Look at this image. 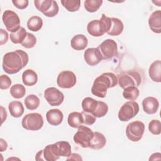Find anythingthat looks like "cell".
I'll return each mask as SVG.
<instances>
[{"label":"cell","mask_w":161,"mask_h":161,"mask_svg":"<svg viewBox=\"0 0 161 161\" xmlns=\"http://www.w3.org/2000/svg\"><path fill=\"white\" fill-rule=\"evenodd\" d=\"M26 93V89L24 86L20 84H16L10 88V94L15 99L22 98Z\"/></svg>","instance_id":"31"},{"label":"cell","mask_w":161,"mask_h":161,"mask_svg":"<svg viewBox=\"0 0 161 161\" xmlns=\"http://www.w3.org/2000/svg\"><path fill=\"white\" fill-rule=\"evenodd\" d=\"M108 111V104L103 102L98 101L97 106L96 107V110L92 113V114L96 118H101L104 116Z\"/></svg>","instance_id":"35"},{"label":"cell","mask_w":161,"mask_h":161,"mask_svg":"<svg viewBox=\"0 0 161 161\" xmlns=\"http://www.w3.org/2000/svg\"><path fill=\"white\" fill-rule=\"evenodd\" d=\"M24 103L28 109L35 110L37 109L40 105V99L35 94H30L25 99Z\"/></svg>","instance_id":"28"},{"label":"cell","mask_w":161,"mask_h":161,"mask_svg":"<svg viewBox=\"0 0 161 161\" xmlns=\"http://www.w3.org/2000/svg\"><path fill=\"white\" fill-rule=\"evenodd\" d=\"M94 132L86 126L81 125L74 136V142L75 144L83 148H89V143L93 137Z\"/></svg>","instance_id":"6"},{"label":"cell","mask_w":161,"mask_h":161,"mask_svg":"<svg viewBox=\"0 0 161 161\" xmlns=\"http://www.w3.org/2000/svg\"><path fill=\"white\" fill-rule=\"evenodd\" d=\"M87 44V38L82 34L75 35L70 40V45L72 48L75 50H82L85 49Z\"/></svg>","instance_id":"19"},{"label":"cell","mask_w":161,"mask_h":161,"mask_svg":"<svg viewBox=\"0 0 161 161\" xmlns=\"http://www.w3.org/2000/svg\"><path fill=\"white\" fill-rule=\"evenodd\" d=\"M145 131V125L141 121H135L129 123L126 128L127 138L132 142H138L142 138Z\"/></svg>","instance_id":"8"},{"label":"cell","mask_w":161,"mask_h":161,"mask_svg":"<svg viewBox=\"0 0 161 161\" xmlns=\"http://www.w3.org/2000/svg\"><path fill=\"white\" fill-rule=\"evenodd\" d=\"M142 106L145 113L148 114H153L157 111L159 103L155 97L150 96L143 100Z\"/></svg>","instance_id":"16"},{"label":"cell","mask_w":161,"mask_h":161,"mask_svg":"<svg viewBox=\"0 0 161 161\" xmlns=\"http://www.w3.org/2000/svg\"><path fill=\"white\" fill-rule=\"evenodd\" d=\"M103 60L111 59L118 55V47L116 42L111 39H106L98 47Z\"/></svg>","instance_id":"10"},{"label":"cell","mask_w":161,"mask_h":161,"mask_svg":"<svg viewBox=\"0 0 161 161\" xmlns=\"http://www.w3.org/2000/svg\"><path fill=\"white\" fill-rule=\"evenodd\" d=\"M10 114L14 118H19L23 115L24 113V107L20 101H11L8 106Z\"/></svg>","instance_id":"23"},{"label":"cell","mask_w":161,"mask_h":161,"mask_svg":"<svg viewBox=\"0 0 161 161\" xmlns=\"http://www.w3.org/2000/svg\"><path fill=\"white\" fill-rule=\"evenodd\" d=\"M43 26V20L42 19L38 16H33L27 22L28 28L32 31H39Z\"/></svg>","instance_id":"27"},{"label":"cell","mask_w":161,"mask_h":161,"mask_svg":"<svg viewBox=\"0 0 161 161\" xmlns=\"http://www.w3.org/2000/svg\"><path fill=\"white\" fill-rule=\"evenodd\" d=\"M27 32L23 27H20V28L14 33H11L9 37L11 41L15 44L21 43V42L25 40Z\"/></svg>","instance_id":"30"},{"label":"cell","mask_w":161,"mask_h":161,"mask_svg":"<svg viewBox=\"0 0 161 161\" xmlns=\"http://www.w3.org/2000/svg\"><path fill=\"white\" fill-rule=\"evenodd\" d=\"M1 89H7L11 84V79L6 75H1L0 77Z\"/></svg>","instance_id":"39"},{"label":"cell","mask_w":161,"mask_h":161,"mask_svg":"<svg viewBox=\"0 0 161 161\" xmlns=\"http://www.w3.org/2000/svg\"><path fill=\"white\" fill-rule=\"evenodd\" d=\"M138 112V104L133 101H128L119 109L118 112V118L121 121H128L135 117Z\"/></svg>","instance_id":"7"},{"label":"cell","mask_w":161,"mask_h":161,"mask_svg":"<svg viewBox=\"0 0 161 161\" xmlns=\"http://www.w3.org/2000/svg\"><path fill=\"white\" fill-rule=\"evenodd\" d=\"M60 158L57 153L55 143L47 145L43 150H40L36 155V160L55 161Z\"/></svg>","instance_id":"13"},{"label":"cell","mask_w":161,"mask_h":161,"mask_svg":"<svg viewBox=\"0 0 161 161\" xmlns=\"http://www.w3.org/2000/svg\"><path fill=\"white\" fill-rule=\"evenodd\" d=\"M106 143V139L103 134L98 131L94 132L93 137L90 141L89 148L94 150L103 148Z\"/></svg>","instance_id":"18"},{"label":"cell","mask_w":161,"mask_h":161,"mask_svg":"<svg viewBox=\"0 0 161 161\" xmlns=\"http://www.w3.org/2000/svg\"><path fill=\"white\" fill-rule=\"evenodd\" d=\"M97 103L98 101H96L92 97H87L84 98L82 102V108L83 111L92 114L96 109Z\"/></svg>","instance_id":"25"},{"label":"cell","mask_w":161,"mask_h":161,"mask_svg":"<svg viewBox=\"0 0 161 161\" xmlns=\"http://www.w3.org/2000/svg\"><path fill=\"white\" fill-rule=\"evenodd\" d=\"M148 130L153 135H158L161 133V123L158 119L152 120L148 125Z\"/></svg>","instance_id":"37"},{"label":"cell","mask_w":161,"mask_h":161,"mask_svg":"<svg viewBox=\"0 0 161 161\" xmlns=\"http://www.w3.org/2000/svg\"><path fill=\"white\" fill-rule=\"evenodd\" d=\"M111 26V19L102 14L100 19H94L90 21L87 26V30L92 36H101L105 33H108Z\"/></svg>","instance_id":"3"},{"label":"cell","mask_w":161,"mask_h":161,"mask_svg":"<svg viewBox=\"0 0 161 161\" xmlns=\"http://www.w3.org/2000/svg\"><path fill=\"white\" fill-rule=\"evenodd\" d=\"M82 114L84 117V123L87 125H91L94 124L96 121V117L91 113L82 112Z\"/></svg>","instance_id":"40"},{"label":"cell","mask_w":161,"mask_h":161,"mask_svg":"<svg viewBox=\"0 0 161 161\" xmlns=\"http://www.w3.org/2000/svg\"><path fill=\"white\" fill-rule=\"evenodd\" d=\"M28 53L21 50L8 52L3 58V68L9 74L18 73L28 63Z\"/></svg>","instance_id":"1"},{"label":"cell","mask_w":161,"mask_h":161,"mask_svg":"<svg viewBox=\"0 0 161 161\" xmlns=\"http://www.w3.org/2000/svg\"><path fill=\"white\" fill-rule=\"evenodd\" d=\"M52 0H35L34 1L36 8L43 14L47 12L52 5Z\"/></svg>","instance_id":"33"},{"label":"cell","mask_w":161,"mask_h":161,"mask_svg":"<svg viewBox=\"0 0 161 161\" xmlns=\"http://www.w3.org/2000/svg\"><path fill=\"white\" fill-rule=\"evenodd\" d=\"M2 19L8 31L14 33L20 28V19L18 15L11 10H6L2 16Z\"/></svg>","instance_id":"9"},{"label":"cell","mask_w":161,"mask_h":161,"mask_svg":"<svg viewBox=\"0 0 161 161\" xmlns=\"http://www.w3.org/2000/svg\"><path fill=\"white\" fill-rule=\"evenodd\" d=\"M82 160V158L77 153H71L68 158H67V160Z\"/></svg>","instance_id":"43"},{"label":"cell","mask_w":161,"mask_h":161,"mask_svg":"<svg viewBox=\"0 0 161 161\" xmlns=\"http://www.w3.org/2000/svg\"><path fill=\"white\" fill-rule=\"evenodd\" d=\"M148 25L150 30L155 33H161V11L153 12L148 19Z\"/></svg>","instance_id":"15"},{"label":"cell","mask_w":161,"mask_h":161,"mask_svg":"<svg viewBox=\"0 0 161 161\" xmlns=\"http://www.w3.org/2000/svg\"><path fill=\"white\" fill-rule=\"evenodd\" d=\"M118 84L117 77L111 72H106L97 77L94 81L91 87L93 95L103 98L106 96L107 90L116 86Z\"/></svg>","instance_id":"2"},{"label":"cell","mask_w":161,"mask_h":161,"mask_svg":"<svg viewBox=\"0 0 161 161\" xmlns=\"http://www.w3.org/2000/svg\"><path fill=\"white\" fill-rule=\"evenodd\" d=\"M36 43V38L35 36L30 33H28L25 40L21 42V45L26 48H31L34 47Z\"/></svg>","instance_id":"36"},{"label":"cell","mask_w":161,"mask_h":161,"mask_svg":"<svg viewBox=\"0 0 161 161\" xmlns=\"http://www.w3.org/2000/svg\"><path fill=\"white\" fill-rule=\"evenodd\" d=\"M140 94L139 89L135 86H130L125 89L123 92V96L124 98L129 101L136 100Z\"/></svg>","instance_id":"29"},{"label":"cell","mask_w":161,"mask_h":161,"mask_svg":"<svg viewBox=\"0 0 161 161\" xmlns=\"http://www.w3.org/2000/svg\"><path fill=\"white\" fill-rule=\"evenodd\" d=\"M21 125L23 128L28 130H39L43 125V119L42 116L39 113H29L25 115L22 119Z\"/></svg>","instance_id":"5"},{"label":"cell","mask_w":161,"mask_h":161,"mask_svg":"<svg viewBox=\"0 0 161 161\" xmlns=\"http://www.w3.org/2000/svg\"><path fill=\"white\" fill-rule=\"evenodd\" d=\"M57 83L61 88H71L76 84V76L75 74L70 70L62 71L57 77Z\"/></svg>","instance_id":"12"},{"label":"cell","mask_w":161,"mask_h":161,"mask_svg":"<svg viewBox=\"0 0 161 161\" xmlns=\"http://www.w3.org/2000/svg\"><path fill=\"white\" fill-rule=\"evenodd\" d=\"M58 9H59V8H58L57 3L55 1H53L52 5L50 9L47 12L43 13V14L45 16H46L47 17H50V18L54 17L58 14Z\"/></svg>","instance_id":"38"},{"label":"cell","mask_w":161,"mask_h":161,"mask_svg":"<svg viewBox=\"0 0 161 161\" xmlns=\"http://www.w3.org/2000/svg\"><path fill=\"white\" fill-rule=\"evenodd\" d=\"M84 58L86 62L90 66L96 65L103 60L102 55L97 47L86 49L84 53Z\"/></svg>","instance_id":"14"},{"label":"cell","mask_w":161,"mask_h":161,"mask_svg":"<svg viewBox=\"0 0 161 161\" xmlns=\"http://www.w3.org/2000/svg\"><path fill=\"white\" fill-rule=\"evenodd\" d=\"M38 80L36 73L32 69H27L22 74V81L25 86H34Z\"/></svg>","instance_id":"22"},{"label":"cell","mask_w":161,"mask_h":161,"mask_svg":"<svg viewBox=\"0 0 161 161\" xmlns=\"http://www.w3.org/2000/svg\"><path fill=\"white\" fill-rule=\"evenodd\" d=\"M0 38H1V45L6 43L8 40V34L7 31H6L3 29L0 30Z\"/></svg>","instance_id":"42"},{"label":"cell","mask_w":161,"mask_h":161,"mask_svg":"<svg viewBox=\"0 0 161 161\" xmlns=\"http://www.w3.org/2000/svg\"><path fill=\"white\" fill-rule=\"evenodd\" d=\"M57 150L60 157H69L71 154V147L66 141H60L55 143Z\"/></svg>","instance_id":"26"},{"label":"cell","mask_w":161,"mask_h":161,"mask_svg":"<svg viewBox=\"0 0 161 161\" xmlns=\"http://www.w3.org/2000/svg\"><path fill=\"white\" fill-rule=\"evenodd\" d=\"M1 120H2L1 123H3L4 122V121L6 119V117H7V113H6V110L4 109V108H3V106H1Z\"/></svg>","instance_id":"45"},{"label":"cell","mask_w":161,"mask_h":161,"mask_svg":"<svg viewBox=\"0 0 161 161\" xmlns=\"http://www.w3.org/2000/svg\"><path fill=\"white\" fill-rule=\"evenodd\" d=\"M46 118L50 125L57 126L62 122L64 115L60 110L58 109H52L47 111Z\"/></svg>","instance_id":"17"},{"label":"cell","mask_w":161,"mask_h":161,"mask_svg":"<svg viewBox=\"0 0 161 161\" xmlns=\"http://www.w3.org/2000/svg\"><path fill=\"white\" fill-rule=\"evenodd\" d=\"M111 26L109 31L107 33L111 36H118L120 35L124 28L123 22L118 18H111Z\"/></svg>","instance_id":"24"},{"label":"cell","mask_w":161,"mask_h":161,"mask_svg":"<svg viewBox=\"0 0 161 161\" xmlns=\"http://www.w3.org/2000/svg\"><path fill=\"white\" fill-rule=\"evenodd\" d=\"M118 82L119 86L124 89L130 86H139L142 82V78L138 72L129 70L119 74Z\"/></svg>","instance_id":"4"},{"label":"cell","mask_w":161,"mask_h":161,"mask_svg":"<svg viewBox=\"0 0 161 161\" xmlns=\"http://www.w3.org/2000/svg\"><path fill=\"white\" fill-rule=\"evenodd\" d=\"M67 122L70 126L78 128L84 123V117L82 113L76 111L70 113L68 116Z\"/></svg>","instance_id":"21"},{"label":"cell","mask_w":161,"mask_h":161,"mask_svg":"<svg viewBox=\"0 0 161 161\" xmlns=\"http://www.w3.org/2000/svg\"><path fill=\"white\" fill-rule=\"evenodd\" d=\"M44 97L48 103L52 106L60 105L64 99V94L58 89L53 87L45 89L44 91Z\"/></svg>","instance_id":"11"},{"label":"cell","mask_w":161,"mask_h":161,"mask_svg":"<svg viewBox=\"0 0 161 161\" xmlns=\"http://www.w3.org/2000/svg\"><path fill=\"white\" fill-rule=\"evenodd\" d=\"M14 6L19 9H24L27 8L29 1L28 0H13Z\"/></svg>","instance_id":"41"},{"label":"cell","mask_w":161,"mask_h":161,"mask_svg":"<svg viewBox=\"0 0 161 161\" xmlns=\"http://www.w3.org/2000/svg\"><path fill=\"white\" fill-rule=\"evenodd\" d=\"M0 145H1V152H3L4 150H6L8 147V144L4 140L3 138H1Z\"/></svg>","instance_id":"44"},{"label":"cell","mask_w":161,"mask_h":161,"mask_svg":"<svg viewBox=\"0 0 161 161\" xmlns=\"http://www.w3.org/2000/svg\"><path fill=\"white\" fill-rule=\"evenodd\" d=\"M102 3V0H86L84 1V8L87 11L94 13L98 10Z\"/></svg>","instance_id":"34"},{"label":"cell","mask_w":161,"mask_h":161,"mask_svg":"<svg viewBox=\"0 0 161 161\" xmlns=\"http://www.w3.org/2000/svg\"><path fill=\"white\" fill-rule=\"evenodd\" d=\"M63 6L70 12H75L79 10L80 6V0H62Z\"/></svg>","instance_id":"32"},{"label":"cell","mask_w":161,"mask_h":161,"mask_svg":"<svg viewBox=\"0 0 161 161\" xmlns=\"http://www.w3.org/2000/svg\"><path fill=\"white\" fill-rule=\"evenodd\" d=\"M148 74L150 79L156 82L161 81V62L156 60L153 62L150 66Z\"/></svg>","instance_id":"20"}]
</instances>
